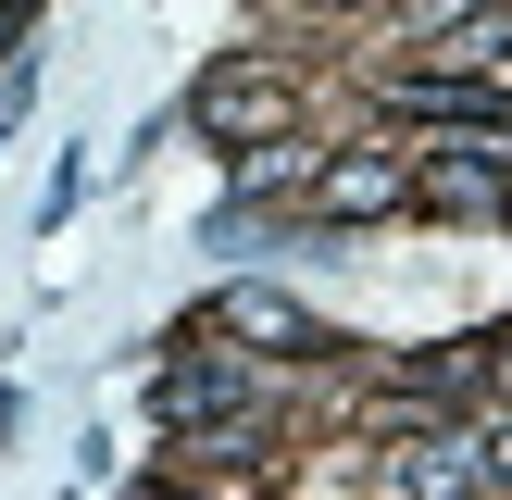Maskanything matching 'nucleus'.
I'll return each mask as SVG.
<instances>
[{
	"label": "nucleus",
	"mask_w": 512,
	"mask_h": 500,
	"mask_svg": "<svg viewBox=\"0 0 512 500\" xmlns=\"http://www.w3.org/2000/svg\"><path fill=\"white\" fill-rule=\"evenodd\" d=\"M288 113H300L288 75H213V88H200V125H213V138H288Z\"/></svg>",
	"instance_id": "obj_1"
},
{
	"label": "nucleus",
	"mask_w": 512,
	"mask_h": 500,
	"mask_svg": "<svg viewBox=\"0 0 512 500\" xmlns=\"http://www.w3.org/2000/svg\"><path fill=\"white\" fill-rule=\"evenodd\" d=\"M213 325H225V338H263V350H313L300 300H275V288H225V300H213Z\"/></svg>",
	"instance_id": "obj_2"
},
{
	"label": "nucleus",
	"mask_w": 512,
	"mask_h": 500,
	"mask_svg": "<svg viewBox=\"0 0 512 500\" xmlns=\"http://www.w3.org/2000/svg\"><path fill=\"white\" fill-rule=\"evenodd\" d=\"M388 200H400V163H375V150L325 175V213H388Z\"/></svg>",
	"instance_id": "obj_3"
},
{
	"label": "nucleus",
	"mask_w": 512,
	"mask_h": 500,
	"mask_svg": "<svg viewBox=\"0 0 512 500\" xmlns=\"http://www.w3.org/2000/svg\"><path fill=\"white\" fill-rule=\"evenodd\" d=\"M400 488H413V500H475V463H450V450H413V463H400Z\"/></svg>",
	"instance_id": "obj_4"
}]
</instances>
